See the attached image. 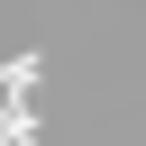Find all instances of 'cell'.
Wrapping results in <instances>:
<instances>
[{
  "label": "cell",
  "instance_id": "cell-1",
  "mask_svg": "<svg viewBox=\"0 0 146 146\" xmlns=\"http://www.w3.org/2000/svg\"><path fill=\"white\" fill-rule=\"evenodd\" d=\"M0 146H36V110H18V91L0 100Z\"/></svg>",
  "mask_w": 146,
  "mask_h": 146
}]
</instances>
